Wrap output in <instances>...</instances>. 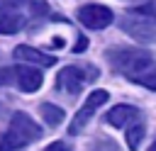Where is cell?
<instances>
[{
    "instance_id": "30bf717a",
    "label": "cell",
    "mask_w": 156,
    "mask_h": 151,
    "mask_svg": "<svg viewBox=\"0 0 156 151\" xmlns=\"http://www.w3.org/2000/svg\"><path fill=\"white\" fill-rule=\"evenodd\" d=\"M139 119V110L134 107V105H117V107H112L110 112H107V117H105V122H110L112 127H129L132 122H136Z\"/></svg>"
},
{
    "instance_id": "e0dca14e",
    "label": "cell",
    "mask_w": 156,
    "mask_h": 151,
    "mask_svg": "<svg viewBox=\"0 0 156 151\" xmlns=\"http://www.w3.org/2000/svg\"><path fill=\"white\" fill-rule=\"evenodd\" d=\"M149 151H156V139H154V144L149 146Z\"/></svg>"
},
{
    "instance_id": "7a4b0ae2",
    "label": "cell",
    "mask_w": 156,
    "mask_h": 151,
    "mask_svg": "<svg viewBox=\"0 0 156 151\" xmlns=\"http://www.w3.org/2000/svg\"><path fill=\"white\" fill-rule=\"evenodd\" d=\"M46 12L49 7L41 0H0V34H15Z\"/></svg>"
},
{
    "instance_id": "7c38bea8",
    "label": "cell",
    "mask_w": 156,
    "mask_h": 151,
    "mask_svg": "<svg viewBox=\"0 0 156 151\" xmlns=\"http://www.w3.org/2000/svg\"><path fill=\"white\" fill-rule=\"evenodd\" d=\"M144 132H146V127L141 122H134V124L127 127V146H129V151H136L139 149V144L144 139Z\"/></svg>"
},
{
    "instance_id": "5b68a950",
    "label": "cell",
    "mask_w": 156,
    "mask_h": 151,
    "mask_svg": "<svg viewBox=\"0 0 156 151\" xmlns=\"http://www.w3.org/2000/svg\"><path fill=\"white\" fill-rule=\"evenodd\" d=\"M88 78H90V80L98 78V71H95L93 66H66V68L58 71L56 83H58V88H61L63 93L78 95L80 88H83V83H85Z\"/></svg>"
},
{
    "instance_id": "ba28073f",
    "label": "cell",
    "mask_w": 156,
    "mask_h": 151,
    "mask_svg": "<svg viewBox=\"0 0 156 151\" xmlns=\"http://www.w3.org/2000/svg\"><path fill=\"white\" fill-rule=\"evenodd\" d=\"M15 83L22 93H37L44 78H41V71L29 63V66H15Z\"/></svg>"
},
{
    "instance_id": "9a60e30c",
    "label": "cell",
    "mask_w": 156,
    "mask_h": 151,
    "mask_svg": "<svg viewBox=\"0 0 156 151\" xmlns=\"http://www.w3.org/2000/svg\"><path fill=\"white\" fill-rule=\"evenodd\" d=\"M44 151H73V146H71L68 141H51Z\"/></svg>"
},
{
    "instance_id": "9c48e42d",
    "label": "cell",
    "mask_w": 156,
    "mask_h": 151,
    "mask_svg": "<svg viewBox=\"0 0 156 151\" xmlns=\"http://www.w3.org/2000/svg\"><path fill=\"white\" fill-rule=\"evenodd\" d=\"M15 58H17V61H22V63L41 66V68H49V66H54V63H56V56L44 54V51L34 49V46H27V44H20V46L15 49Z\"/></svg>"
},
{
    "instance_id": "8fae6325",
    "label": "cell",
    "mask_w": 156,
    "mask_h": 151,
    "mask_svg": "<svg viewBox=\"0 0 156 151\" xmlns=\"http://www.w3.org/2000/svg\"><path fill=\"white\" fill-rule=\"evenodd\" d=\"M39 112H41L44 122H49V127H58L63 122V110L56 107V105H51V102H41L39 105Z\"/></svg>"
},
{
    "instance_id": "3957f363",
    "label": "cell",
    "mask_w": 156,
    "mask_h": 151,
    "mask_svg": "<svg viewBox=\"0 0 156 151\" xmlns=\"http://www.w3.org/2000/svg\"><path fill=\"white\" fill-rule=\"evenodd\" d=\"M37 139H41V127L27 112H15L10 119V127L0 139V151H20Z\"/></svg>"
},
{
    "instance_id": "52a82bcc",
    "label": "cell",
    "mask_w": 156,
    "mask_h": 151,
    "mask_svg": "<svg viewBox=\"0 0 156 151\" xmlns=\"http://www.w3.org/2000/svg\"><path fill=\"white\" fill-rule=\"evenodd\" d=\"M105 102H107V93H105V90H93V93L88 95V100L83 102V107L76 112L73 122L68 124V134H73V136H76V134H80V132H83V127L88 124V119L95 114V110H98V107H102Z\"/></svg>"
},
{
    "instance_id": "2e32d148",
    "label": "cell",
    "mask_w": 156,
    "mask_h": 151,
    "mask_svg": "<svg viewBox=\"0 0 156 151\" xmlns=\"http://www.w3.org/2000/svg\"><path fill=\"white\" fill-rule=\"evenodd\" d=\"M85 46H88V41H85V37H78V41H76V46H73V51H76V54H80V51H85Z\"/></svg>"
},
{
    "instance_id": "5bb4252c",
    "label": "cell",
    "mask_w": 156,
    "mask_h": 151,
    "mask_svg": "<svg viewBox=\"0 0 156 151\" xmlns=\"http://www.w3.org/2000/svg\"><path fill=\"white\" fill-rule=\"evenodd\" d=\"M12 80H15V68L2 66V68H0V88L7 85V83H12Z\"/></svg>"
},
{
    "instance_id": "6da1fadb",
    "label": "cell",
    "mask_w": 156,
    "mask_h": 151,
    "mask_svg": "<svg viewBox=\"0 0 156 151\" xmlns=\"http://www.w3.org/2000/svg\"><path fill=\"white\" fill-rule=\"evenodd\" d=\"M105 56L112 63V68L117 73H122L127 80H132V83H136L141 88L156 90V61L144 49L117 46V49H110Z\"/></svg>"
},
{
    "instance_id": "277c9868",
    "label": "cell",
    "mask_w": 156,
    "mask_h": 151,
    "mask_svg": "<svg viewBox=\"0 0 156 151\" xmlns=\"http://www.w3.org/2000/svg\"><path fill=\"white\" fill-rule=\"evenodd\" d=\"M122 29L141 44H154L156 41V17L149 15V12H141L136 7L129 15L122 17Z\"/></svg>"
},
{
    "instance_id": "4fadbf2b",
    "label": "cell",
    "mask_w": 156,
    "mask_h": 151,
    "mask_svg": "<svg viewBox=\"0 0 156 151\" xmlns=\"http://www.w3.org/2000/svg\"><path fill=\"white\" fill-rule=\"evenodd\" d=\"M93 151H117V146H115L112 139H98L95 146H93Z\"/></svg>"
},
{
    "instance_id": "8992f818",
    "label": "cell",
    "mask_w": 156,
    "mask_h": 151,
    "mask_svg": "<svg viewBox=\"0 0 156 151\" xmlns=\"http://www.w3.org/2000/svg\"><path fill=\"white\" fill-rule=\"evenodd\" d=\"M76 17H78V22H80L83 27H88V29H105V27L112 24V19H115L112 10L105 7V5H98V2H88V5L78 7Z\"/></svg>"
}]
</instances>
